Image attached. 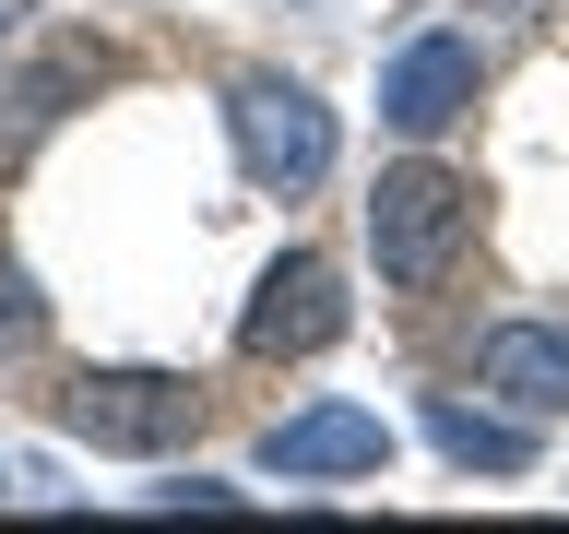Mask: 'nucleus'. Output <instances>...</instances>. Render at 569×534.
Instances as JSON below:
<instances>
[{"label":"nucleus","mask_w":569,"mask_h":534,"mask_svg":"<svg viewBox=\"0 0 569 534\" xmlns=\"http://www.w3.org/2000/svg\"><path fill=\"white\" fill-rule=\"evenodd\" d=\"M462 238H475V190H462L451 167H427V155L380 167V190H368V249H380L391 297H427V285L462 261Z\"/></svg>","instance_id":"nucleus-1"},{"label":"nucleus","mask_w":569,"mask_h":534,"mask_svg":"<svg viewBox=\"0 0 569 534\" xmlns=\"http://www.w3.org/2000/svg\"><path fill=\"white\" fill-rule=\"evenodd\" d=\"M226 131H238V167L261 178V190H320L332 178V155H345V131H332V107L309 96V83H284V71H249L238 96H226Z\"/></svg>","instance_id":"nucleus-2"},{"label":"nucleus","mask_w":569,"mask_h":534,"mask_svg":"<svg viewBox=\"0 0 569 534\" xmlns=\"http://www.w3.org/2000/svg\"><path fill=\"white\" fill-rule=\"evenodd\" d=\"M60 427L96 439V452L154 463V452H178V439L202 427V392L178 380V368H83V380L60 392Z\"/></svg>","instance_id":"nucleus-3"},{"label":"nucleus","mask_w":569,"mask_h":534,"mask_svg":"<svg viewBox=\"0 0 569 534\" xmlns=\"http://www.w3.org/2000/svg\"><path fill=\"white\" fill-rule=\"evenodd\" d=\"M475 83H487V48L451 36V24H427V36H403V48L380 60V119L403 142H439L462 107H475Z\"/></svg>","instance_id":"nucleus-4"},{"label":"nucleus","mask_w":569,"mask_h":534,"mask_svg":"<svg viewBox=\"0 0 569 534\" xmlns=\"http://www.w3.org/2000/svg\"><path fill=\"white\" fill-rule=\"evenodd\" d=\"M238 345L261 356V368H273V356H320V345H345V274H332L320 249H284L273 274L249 285Z\"/></svg>","instance_id":"nucleus-5"},{"label":"nucleus","mask_w":569,"mask_h":534,"mask_svg":"<svg viewBox=\"0 0 569 534\" xmlns=\"http://www.w3.org/2000/svg\"><path fill=\"white\" fill-rule=\"evenodd\" d=\"M119 83V48H96V36H71V48H48V60H24L12 83H0V167H24L36 142L60 131L83 96H107Z\"/></svg>","instance_id":"nucleus-6"},{"label":"nucleus","mask_w":569,"mask_h":534,"mask_svg":"<svg viewBox=\"0 0 569 534\" xmlns=\"http://www.w3.org/2000/svg\"><path fill=\"white\" fill-rule=\"evenodd\" d=\"M475 392L510 404V416H569V320H498L475 345Z\"/></svg>","instance_id":"nucleus-7"},{"label":"nucleus","mask_w":569,"mask_h":534,"mask_svg":"<svg viewBox=\"0 0 569 534\" xmlns=\"http://www.w3.org/2000/svg\"><path fill=\"white\" fill-rule=\"evenodd\" d=\"M261 463L273 475H380L391 463V427L368 404H309V416H273L261 427Z\"/></svg>","instance_id":"nucleus-8"},{"label":"nucleus","mask_w":569,"mask_h":534,"mask_svg":"<svg viewBox=\"0 0 569 534\" xmlns=\"http://www.w3.org/2000/svg\"><path fill=\"white\" fill-rule=\"evenodd\" d=\"M427 439L462 463V475H533V416H510V404H427Z\"/></svg>","instance_id":"nucleus-9"},{"label":"nucleus","mask_w":569,"mask_h":534,"mask_svg":"<svg viewBox=\"0 0 569 534\" xmlns=\"http://www.w3.org/2000/svg\"><path fill=\"white\" fill-rule=\"evenodd\" d=\"M36 333H48V297L24 285V261H0V356H24Z\"/></svg>","instance_id":"nucleus-10"}]
</instances>
